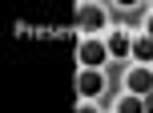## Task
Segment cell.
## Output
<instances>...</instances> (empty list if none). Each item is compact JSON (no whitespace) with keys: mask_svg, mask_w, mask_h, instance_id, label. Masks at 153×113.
Wrapping results in <instances>:
<instances>
[{"mask_svg":"<svg viewBox=\"0 0 153 113\" xmlns=\"http://www.w3.org/2000/svg\"><path fill=\"white\" fill-rule=\"evenodd\" d=\"M145 113H153V93H149V97H145Z\"/></svg>","mask_w":153,"mask_h":113,"instance_id":"ba28073f","label":"cell"},{"mask_svg":"<svg viewBox=\"0 0 153 113\" xmlns=\"http://www.w3.org/2000/svg\"><path fill=\"white\" fill-rule=\"evenodd\" d=\"M76 113H97V109H93V105H81V109H76Z\"/></svg>","mask_w":153,"mask_h":113,"instance_id":"9c48e42d","label":"cell"},{"mask_svg":"<svg viewBox=\"0 0 153 113\" xmlns=\"http://www.w3.org/2000/svg\"><path fill=\"white\" fill-rule=\"evenodd\" d=\"M133 57H137L141 65H149V61H153V37H141V40H133Z\"/></svg>","mask_w":153,"mask_h":113,"instance_id":"8992f818","label":"cell"},{"mask_svg":"<svg viewBox=\"0 0 153 113\" xmlns=\"http://www.w3.org/2000/svg\"><path fill=\"white\" fill-rule=\"evenodd\" d=\"M105 57H109V45H101V40H85V45H81V61H85V69L105 65Z\"/></svg>","mask_w":153,"mask_h":113,"instance_id":"3957f363","label":"cell"},{"mask_svg":"<svg viewBox=\"0 0 153 113\" xmlns=\"http://www.w3.org/2000/svg\"><path fill=\"white\" fill-rule=\"evenodd\" d=\"M117 109H121V113H145V97H137V93H129L125 101H117Z\"/></svg>","mask_w":153,"mask_h":113,"instance_id":"52a82bcc","label":"cell"},{"mask_svg":"<svg viewBox=\"0 0 153 113\" xmlns=\"http://www.w3.org/2000/svg\"><path fill=\"white\" fill-rule=\"evenodd\" d=\"M125 81H129V93H137V97H149L153 93V73L145 65H137L133 73H125Z\"/></svg>","mask_w":153,"mask_h":113,"instance_id":"6da1fadb","label":"cell"},{"mask_svg":"<svg viewBox=\"0 0 153 113\" xmlns=\"http://www.w3.org/2000/svg\"><path fill=\"white\" fill-rule=\"evenodd\" d=\"M76 89H81L85 97H101V93H105V77H101L97 69H85V73L76 77Z\"/></svg>","mask_w":153,"mask_h":113,"instance_id":"7a4b0ae2","label":"cell"},{"mask_svg":"<svg viewBox=\"0 0 153 113\" xmlns=\"http://www.w3.org/2000/svg\"><path fill=\"white\" fill-rule=\"evenodd\" d=\"M149 37H153V20H149Z\"/></svg>","mask_w":153,"mask_h":113,"instance_id":"30bf717a","label":"cell"},{"mask_svg":"<svg viewBox=\"0 0 153 113\" xmlns=\"http://www.w3.org/2000/svg\"><path fill=\"white\" fill-rule=\"evenodd\" d=\"M101 24H105V12H101L97 4H85V8H81V28L93 32V28H101Z\"/></svg>","mask_w":153,"mask_h":113,"instance_id":"277c9868","label":"cell"},{"mask_svg":"<svg viewBox=\"0 0 153 113\" xmlns=\"http://www.w3.org/2000/svg\"><path fill=\"white\" fill-rule=\"evenodd\" d=\"M109 53H113V57L133 53V40H129V32H113V37H109Z\"/></svg>","mask_w":153,"mask_h":113,"instance_id":"5b68a950","label":"cell"}]
</instances>
